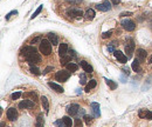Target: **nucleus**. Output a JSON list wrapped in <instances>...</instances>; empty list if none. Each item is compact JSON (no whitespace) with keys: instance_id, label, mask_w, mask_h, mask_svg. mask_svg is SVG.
I'll use <instances>...</instances> for the list:
<instances>
[{"instance_id":"20e7f679","label":"nucleus","mask_w":152,"mask_h":127,"mask_svg":"<svg viewBox=\"0 0 152 127\" xmlns=\"http://www.w3.org/2000/svg\"><path fill=\"white\" fill-rule=\"evenodd\" d=\"M121 25H122V27L128 32L135 31V28H136V24H135L132 20H130V19H124V20H122Z\"/></svg>"},{"instance_id":"393cba45","label":"nucleus","mask_w":152,"mask_h":127,"mask_svg":"<svg viewBox=\"0 0 152 127\" xmlns=\"http://www.w3.org/2000/svg\"><path fill=\"white\" fill-rule=\"evenodd\" d=\"M62 120H63V123H64V125H66V127H71L73 126V121H71V119L69 118V117H63L62 118Z\"/></svg>"},{"instance_id":"4be33fe9","label":"nucleus","mask_w":152,"mask_h":127,"mask_svg":"<svg viewBox=\"0 0 152 127\" xmlns=\"http://www.w3.org/2000/svg\"><path fill=\"white\" fill-rule=\"evenodd\" d=\"M104 80H105L107 85L110 87V90H111V91H115V90L117 88V84H116L115 81H112V80H110V79H107V78H104Z\"/></svg>"},{"instance_id":"f704fd0d","label":"nucleus","mask_w":152,"mask_h":127,"mask_svg":"<svg viewBox=\"0 0 152 127\" xmlns=\"http://www.w3.org/2000/svg\"><path fill=\"white\" fill-rule=\"evenodd\" d=\"M21 96V92H15V93H13V94L11 95V99L12 100H17V99H19Z\"/></svg>"},{"instance_id":"37998d69","label":"nucleus","mask_w":152,"mask_h":127,"mask_svg":"<svg viewBox=\"0 0 152 127\" xmlns=\"http://www.w3.org/2000/svg\"><path fill=\"white\" fill-rule=\"evenodd\" d=\"M70 57H71V58H76V57H77V55H76V52L71 50V51H70Z\"/></svg>"},{"instance_id":"9d476101","label":"nucleus","mask_w":152,"mask_h":127,"mask_svg":"<svg viewBox=\"0 0 152 127\" xmlns=\"http://www.w3.org/2000/svg\"><path fill=\"white\" fill-rule=\"evenodd\" d=\"M18 118V112L14 107H11L9 109H7V119L11 121H14Z\"/></svg>"},{"instance_id":"72a5a7b5","label":"nucleus","mask_w":152,"mask_h":127,"mask_svg":"<svg viewBox=\"0 0 152 127\" xmlns=\"http://www.w3.org/2000/svg\"><path fill=\"white\" fill-rule=\"evenodd\" d=\"M83 119H84V121H86L87 125H90L91 123H92V118H91L90 115H84Z\"/></svg>"},{"instance_id":"412c9836","label":"nucleus","mask_w":152,"mask_h":127,"mask_svg":"<svg viewBox=\"0 0 152 127\" xmlns=\"http://www.w3.org/2000/svg\"><path fill=\"white\" fill-rule=\"evenodd\" d=\"M132 69L135 71V72H140V61L136 58L135 60H133V63H132Z\"/></svg>"},{"instance_id":"423d86ee","label":"nucleus","mask_w":152,"mask_h":127,"mask_svg":"<svg viewBox=\"0 0 152 127\" xmlns=\"http://www.w3.org/2000/svg\"><path fill=\"white\" fill-rule=\"evenodd\" d=\"M67 15H69L71 18H77V17L83 15V11L77 7H70L67 9Z\"/></svg>"},{"instance_id":"b1692460","label":"nucleus","mask_w":152,"mask_h":127,"mask_svg":"<svg viewBox=\"0 0 152 127\" xmlns=\"http://www.w3.org/2000/svg\"><path fill=\"white\" fill-rule=\"evenodd\" d=\"M71 59H73V58H71L70 55H66V57H62V58L60 59V64H61V65H66V66H67V65L69 64V61H70Z\"/></svg>"},{"instance_id":"09e8293b","label":"nucleus","mask_w":152,"mask_h":127,"mask_svg":"<svg viewBox=\"0 0 152 127\" xmlns=\"http://www.w3.org/2000/svg\"><path fill=\"white\" fill-rule=\"evenodd\" d=\"M149 64H152V55H150V58H149Z\"/></svg>"},{"instance_id":"ddd939ff","label":"nucleus","mask_w":152,"mask_h":127,"mask_svg":"<svg viewBox=\"0 0 152 127\" xmlns=\"http://www.w3.org/2000/svg\"><path fill=\"white\" fill-rule=\"evenodd\" d=\"M48 86H49L52 90H54L55 92H58V93H63V92H64L63 87H62V86H60L59 84H55V82L49 81V82H48Z\"/></svg>"},{"instance_id":"f03ea898","label":"nucleus","mask_w":152,"mask_h":127,"mask_svg":"<svg viewBox=\"0 0 152 127\" xmlns=\"http://www.w3.org/2000/svg\"><path fill=\"white\" fill-rule=\"evenodd\" d=\"M40 52L45 55H49L52 53V44L47 39H42L40 41Z\"/></svg>"},{"instance_id":"6ab92c4d","label":"nucleus","mask_w":152,"mask_h":127,"mask_svg":"<svg viewBox=\"0 0 152 127\" xmlns=\"http://www.w3.org/2000/svg\"><path fill=\"white\" fill-rule=\"evenodd\" d=\"M96 85H97V81L95 80V79H90V81L87 84V86H86V92H90V90L92 88H95L96 87Z\"/></svg>"},{"instance_id":"bb28decb","label":"nucleus","mask_w":152,"mask_h":127,"mask_svg":"<svg viewBox=\"0 0 152 127\" xmlns=\"http://www.w3.org/2000/svg\"><path fill=\"white\" fill-rule=\"evenodd\" d=\"M148 112H149V109H145V108H142V109H139V113H138L139 118H142V119H145V118H146V114H148Z\"/></svg>"},{"instance_id":"c85d7f7f","label":"nucleus","mask_w":152,"mask_h":127,"mask_svg":"<svg viewBox=\"0 0 152 127\" xmlns=\"http://www.w3.org/2000/svg\"><path fill=\"white\" fill-rule=\"evenodd\" d=\"M42 7H43V6H42V5H40V6H39V7H37V9H36V11H35V12H34V13H33V15H32V17H30V19H32V20H33V19H34V18H36V17H37V15H39V14H40V13H41V11H42Z\"/></svg>"},{"instance_id":"f8f14e48","label":"nucleus","mask_w":152,"mask_h":127,"mask_svg":"<svg viewBox=\"0 0 152 127\" xmlns=\"http://www.w3.org/2000/svg\"><path fill=\"white\" fill-rule=\"evenodd\" d=\"M91 109H92V113H94V117L95 118H98L101 115V108H99V104L97 102H91Z\"/></svg>"},{"instance_id":"de8ad7c7","label":"nucleus","mask_w":152,"mask_h":127,"mask_svg":"<svg viewBox=\"0 0 152 127\" xmlns=\"http://www.w3.org/2000/svg\"><path fill=\"white\" fill-rule=\"evenodd\" d=\"M79 113H80V114H82V115H83V117H84V115H86V114H84V109H82V108H81V109H80V112H79Z\"/></svg>"},{"instance_id":"49530a36","label":"nucleus","mask_w":152,"mask_h":127,"mask_svg":"<svg viewBox=\"0 0 152 127\" xmlns=\"http://www.w3.org/2000/svg\"><path fill=\"white\" fill-rule=\"evenodd\" d=\"M111 2H112L114 5H118V4H120V0H111Z\"/></svg>"},{"instance_id":"a211bd4d","label":"nucleus","mask_w":152,"mask_h":127,"mask_svg":"<svg viewBox=\"0 0 152 127\" xmlns=\"http://www.w3.org/2000/svg\"><path fill=\"white\" fill-rule=\"evenodd\" d=\"M48 40H49L50 44H53V45H58V44H59V38H58V35H56L55 33H49V34H48Z\"/></svg>"},{"instance_id":"a878e982","label":"nucleus","mask_w":152,"mask_h":127,"mask_svg":"<svg viewBox=\"0 0 152 127\" xmlns=\"http://www.w3.org/2000/svg\"><path fill=\"white\" fill-rule=\"evenodd\" d=\"M43 125H45V120H43L42 115L40 114V115H37V118H36V127H43Z\"/></svg>"},{"instance_id":"4c0bfd02","label":"nucleus","mask_w":152,"mask_h":127,"mask_svg":"<svg viewBox=\"0 0 152 127\" xmlns=\"http://www.w3.org/2000/svg\"><path fill=\"white\" fill-rule=\"evenodd\" d=\"M54 69V67L53 66H48V67H46L45 69H43V74H47V73H49L50 71H53Z\"/></svg>"},{"instance_id":"aec40b11","label":"nucleus","mask_w":152,"mask_h":127,"mask_svg":"<svg viewBox=\"0 0 152 127\" xmlns=\"http://www.w3.org/2000/svg\"><path fill=\"white\" fill-rule=\"evenodd\" d=\"M84 18H86L87 20H92V19L95 18V11L91 9V8H89V9L84 13Z\"/></svg>"},{"instance_id":"7c9ffc66","label":"nucleus","mask_w":152,"mask_h":127,"mask_svg":"<svg viewBox=\"0 0 152 127\" xmlns=\"http://www.w3.org/2000/svg\"><path fill=\"white\" fill-rule=\"evenodd\" d=\"M74 127H82V120H81V118H75Z\"/></svg>"},{"instance_id":"e433bc0d","label":"nucleus","mask_w":152,"mask_h":127,"mask_svg":"<svg viewBox=\"0 0 152 127\" xmlns=\"http://www.w3.org/2000/svg\"><path fill=\"white\" fill-rule=\"evenodd\" d=\"M13 14H18V11H12V12H9V13L6 15V20H9V19H11V17H12Z\"/></svg>"},{"instance_id":"7ed1b4c3","label":"nucleus","mask_w":152,"mask_h":127,"mask_svg":"<svg viewBox=\"0 0 152 127\" xmlns=\"http://www.w3.org/2000/svg\"><path fill=\"white\" fill-rule=\"evenodd\" d=\"M126 41H129V42L125 46V53H126L128 59H131L133 55V51H135V41L132 38H128Z\"/></svg>"},{"instance_id":"cd10ccee","label":"nucleus","mask_w":152,"mask_h":127,"mask_svg":"<svg viewBox=\"0 0 152 127\" xmlns=\"http://www.w3.org/2000/svg\"><path fill=\"white\" fill-rule=\"evenodd\" d=\"M25 96H26V98L30 96V98H32V100H34V101L37 99V94H36L35 92H27V93L24 94V98H25Z\"/></svg>"},{"instance_id":"dca6fc26","label":"nucleus","mask_w":152,"mask_h":127,"mask_svg":"<svg viewBox=\"0 0 152 127\" xmlns=\"http://www.w3.org/2000/svg\"><path fill=\"white\" fill-rule=\"evenodd\" d=\"M80 65H81V67L83 68V71H84L86 73H92V67H91V65L87 63L86 60H82V61L80 63Z\"/></svg>"},{"instance_id":"79ce46f5","label":"nucleus","mask_w":152,"mask_h":127,"mask_svg":"<svg viewBox=\"0 0 152 127\" xmlns=\"http://www.w3.org/2000/svg\"><path fill=\"white\" fill-rule=\"evenodd\" d=\"M128 15H132V12H123L121 17H128Z\"/></svg>"},{"instance_id":"a19ab883","label":"nucleus","mask_w":152,"mask_h":127,"mask_svg":"<svg viewBox=\"0 0 152 127\" xmlns=\"http://www.w3.org/2000/svg\"><path fill=\"white\" fill-rule=\"evenodd\" d=\"M146 120H152V111H149L148 114H146Z\"/></svg>"},{"instance_id":"0eeeda50","label":"nucleus","mask_w":152,"mask_h":127,"mask_svg":"<svg viewBox=\"0 0 152 127\" xmlns=\"http://www.w3.org/2000/svg\"><path fill=\"white\" fill-rule=\"evenodd\" d=\"M96 8L98 11H101V12H108V11L111 9V2L109 0H104L101 4H97L96 5Z\"/></svg>"},{"instance_id":"5701e85b","label":"nucleus","mask_w":152,"mask_h":127,"mask_svg":"<svg viewBox=\"0 0 152 127\" xmlns=\"http://www.w3.org/2000/svg\"><path fill=\"white\" fill-rule=\"evenodd\" d=\"M67 69H68L69 72H76V71L79 69V66L75 63H69L67 65Z\"/></svg>"},{"instance_id":"c03bdc74","label":"nucleus","mask_w":152,"mask_h":127,"mask_svg":"<svg viewBox=\"0 0 152 127\" xmlns=\"http://www.w3.org/2000/svg\"><path fill=\"white\" fill-rule=\"evenodd\" d=\"M108 51H109V52H115L114 46H111V45H110V46H108Z\"/></svg>"},{"instance_id":"4468645a","label":"nucleus","mask_w":152,"mask_h":127,"mask_svg":"<svg viewBox=\"0 0 152 127\" xmlns=\"http://www.w3.org/2000/svg\"><path fill=\"white\" fill-rule=\"evenodd\" d=\"M67 53H68V45L66 42H62L60 46H59V54H60V57L62 58V57H66Z\"/></svg>"},{"instance_id":"1a4fd4ad","label":"nucleus","mask_w":152,"mask_h":127,"mask_svg":"<svg viewBox=\"0 0 152 127\" xmlns=\"http://www.w3.org/2000/svg\"><path fill=\"white\" fill-rule=\"evenodd\" d=\"M34 106H35V101H33V100H28V99L22 100V101L19 104V108H21V109H25V108H32V107H34Z\"/></svg>"},{"instance_id":"2f4dec72","label":"nucleus","mask_w":152,"mask_h":127,"mask_svg":"<svg viewBox=\"0 0 152 127\" xmlns=\"http://www.w3.org/2000/svg\"><path fill=\"white\" fill-rule=\"evenodd\" d=\"M87 82V78H86V73H82L81 75H80V84L81 85H84Z\"/></svg>"},{"instance_id":"f3484780","label":"nucleus","mask_w":152,"mask_h":127,"mask_svg":"<svg viewBox=\"0 0 152 127\" xmlns=\"http://www.w3.org/2000/svg\"><path fill=\"white\" fill-rule=\"evenodd\" d=\"M41 104H42V107H43L45 112L48 113L49 112V101H48L47 96H45V95L41 96Z\"/></svg>"},{"instance_id":"58836bf2","label":"nucleus","mask_w":152,"mask_h":127,"mask_svg":"<svg viewBox=\"0 0 152 127\" xmlns=\"http://www.w3.org/2000/svg\"><path fill=\"white\" fill-rule=\"evenodd\" d=\"M37 41H41V38H40V36H36V38L32 39V40H30V44H32V45H34V44H35V42H37Z\"/></svg>"},{"instance_id":"2eb2a0df","label":"nucleus","mask_w":152,"mask_h":127,"mask_svg":"<svg viewBox=\"0 0 152 127\" xmlns=\"http://www.w3.org/2000/svg\"><path fill=\"white\" fill-rule=\"evenodd\" d=\"M145 58H146V51L143 50V48H138V50H137V59H138L140 63H143V61L145 60Z\"/></svg>"},{"instance_id":"a18cd8bd","label":"nucleus","mask_w":152,"mask_h":127,"mask_svg":"<svg viewBox=\"0 0 152 127\" xmlns=\"http://www.w3.org/2000/svg\"><path fill=\"white\" fill-rule=\"evenodd\" d=\"M123 72H124L126 75H129V74H130V71H129V68H123Z\"/></svg>"},{"instance_id":"f257e3e1","label":"nucleus","mask_w":152,"mask_h":127,"mask_svg":"<svg viewBox=\"0 0 152 127\" xmlns=\"http://www.w3.org/2000/svg\"><path fill=\"white\" fill-rule=\"evenodd\" d=\"M21 54L26 58V60L33 65V64H40L42 58L40 55V53H37V50L34 47V46H25L22 50H21Z\"/></svg>"},{"instance_id":"ea45409f","label":"nucleus","mask_w":152,"mask_h":127,"mask_svg":"<svg viewBox=\"0 0 152 127\" xmlns=\"http://www.w3.org/2000/svg\"><path fill=\"white\" fill-rule=\"evenodd\" d=\"M67 2H69V4H80V2H82L83 0H66Z\"/></svg>"},{"instance_id":"473e14b6","label":"nucleus","mask_w":152,"mask_h":127,"mask_svg":"<svg viewBox=\"0 0 152 127\" xmlns=\"http://www.w3.org/2000/svg\"><path fill=\"white\" fill-rule=\"evenodd\" d=\"M111 35H112V31H108V32L102 33V38H103V39H108V38H110Z\"/></svg>"},{"instance_id":"6e6552de","label":"nucleus","mask_w":152,"mask_h":127,"mask_svg":"<svg viewBox=\"0 0 152 127\" xmlns=\"http://www.w3.org/2000/svg\"><path fill=\"white\" fill-rule=\"evenodd\" d=\"M80 106L77 105V104H73V105H70L68 108H67V112H68V114L69 115H71V117H75V115H77L79 114V112H80Z\"/></svg>"},{"instance_id":"9b49d317","label":"nucleus","mask_w":152,"mask_h":127,"mask_svg":"<svg viewBox=\"0 0 152 127\" xmlns=\"http://www.w3.org/2000/svg\"><path fill=\"white\" fill-rule=\"evenodd\" d=\"M114 55H115V58L118 60V63L125 64L128 61V57H126L124 53H122L121 51H115V52H114Z\"/></svg>"},{"instance_id":"8fccbe9b","label":"nucleus","mask_w":152,"mask_h":127,"mask_svg":"<svg viewBox=\"0 0 152 127\" xmlns=\"http://www.w3.org/2000/svg\"><path fill=\"white\" fill-rule=\"evenodd\" d=\"M1 127H5V124H4V123H1Z\"/></svg>"},{"instance_id":"c756f323","label":"nucleus","mask_w":152,"mask_h":127,"mask_svg":"<svg viewBox=\"0 0 152 127\" xmlns=\"http://www.w3.org/2000/svg\"><path fill=\"white\" fill-rule=\"evenodd\" d=\"M30 73L32 74H35V75H40L41 74V72H40V69L37 68V67H35V66H30Z\"/></svg>"},{"instance_id":"c9c22d12","label":"nucleus","mask_w":152,"mask_h":127,"mask_svg":"<svg viewBox=\"0 0 152 127\" xmlns=\"http://www.w3.org/2000/svg\"><path fill=\"white\" fill-rule=\"evenodd\" d=\"M54 124H55L56 126H59V127H66V125H64V123H63V120H62V119H59V120H56Z\"/></svg>"},{"instance_id":"39448f33","label":"nucleus","mask_w":152,"mask_h":127,"mask_svg":"<svg viewBox=\"0 0 152 127\" xmlns=\"http://www.w3.org/2000/svg\"><path fill=\"white\" fill-rule=\"evenodd\" d=\"M70 78V73H69V71H64V69H61L59 72H56V74H55V79L58 80V81H67L68 79Z\"/></svg>"}]
</instances>
